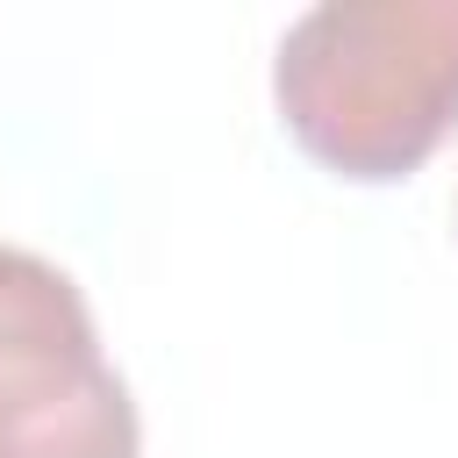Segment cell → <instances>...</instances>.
<instances>
[{
	"label": "cell",
	"instance_id": "7a4b0ae2",
	"mask_svg": "<svg viewBox=\"0 0 458 458\" xmlns=\"http://www.w3.org/2000/svg\"><path fill=\"white\" fill-rule=\"evenodd\" d=\"M136 401L100 351L86 293L0 243V458H136Z\"/></svg>",
	"mask_w": 458,
	"mask_h": 458
},
{
	"label": "cell",
	"instance_id": "6da1fadb",
	"mask_svg": "<svg viewBox=\"0 0 458 458\" xmlns=\"http://www.w3.org/2000/svg\"><path fill=\"white\" fill-rule=\"evenodd\" d=\"M293 143L344 179H408L458 129V0H322L272 57Z\"/></svg>",
	"mask_w": 458,
	"mask_h": 458
}]
</instances>
